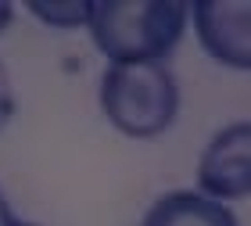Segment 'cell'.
Listing matches in <instances>:
<instances>
[{"mask_svg":"<svg viewBox=\"0 0 251 226\" xmlns=\"http://www.w3.org/2000/svg\"><path fill=\"white\" fill-rule=\"evenodd\" d=\"M11 219V208H7V201H4V194H0V226H4Z\"/></svg>","mask_w":251,"mask_h":226,"instance_id":"10","label":"cell"},{"mask_svg":"<svg viewBox=\"0 0 251 226\" xmlns=\"http://www.w3.org/2000/svg\"><path fill=\"white\" fill-rule=\"evenodd\" d=\"M198 190L212 201L251 198V122H230L198 158Z\"/></svg>","mask_w":251,"mask_h":226,"instance_id":"3","label":"cell"},{"mask_svg":"<svg viewBox=\"0 0 251 226\" xmlns=\"http://www.w3.org/2000/svg\"><path fill=\"white\" fill-rule=\"evenodd\" d=\"M187 22L190 4L183 0H97L86 29L108 65H165L183 40Z\"/></svg>","mask_w":251,"mask_h":226,"instance_id":"1","label":"cell"},{"mask_svg":"<svg viewBox=\"0 0 251 226\" xmlns=\"http://www.w3.org/2000/svg\"><path fill=\"white\" fill-rule=\"evenodd\" d=\"M100 111L129 140H154L179 115V83L162 61L108 65L100 75Z\"/></svg>","mask_w":251,"mask_h":226,"instance_id":"2","label":"cell"},{"mask_svg":"<svg viewBox=\"0 0 251 226\" xmlns=\"http://www.w3.org/2000/svg\"><path fill=\"white\" fill-rule=\"evenodd\" d=\"M11 119H15V86H11V75L0 61V133L7 129Z\"/></svg>","mask_w":251,"mask_h":226,"instance_id":"7","label":"cell"},{"mask_svg":"<svg viewBox=\"0 0 251 226\" xmlns=\"http://www.w3.org/2000/svg\"><path fill=\"white\" fill-rule=\"evenodd\" d=\"M190 22L208 58L251 72V0H198Z\"/></svg>","mask_w":251,"mask_h":226,"instance_id":"4","label":"cell"},{"mask_svg":"<svg viewBox=\"0 0 251 226\" xmlns=\"http://www.w3.org/2000/svg\"><path fill=\"white\" fill-rule=\"evenodd\" d=\"M140 226H237V216L201 190H169L147 208Z\"/></svg>","mask_w":251,"mask_h":226,"instance_id":"5","label":"cell"},{"mask_svg":"<svg viewBox=\"0 0 251 226\" xmlns=\"http://www.w3.org/2000/svg\"><path fill=\"white\" fill-rule=\"evenodd\" d=\"M4 226H40V223H29V219H18V216H15V212H11V219H7Z\"/></svg>","mask_w":251,"mask_h":226,"instance_id":"9","label":"cell"},{"mask_svg":"<svg viewBox=\"0 0 251 226\" xmlns=\"http://www.w3.org/2000/svg\"><path fill=\"white\" fill-rule=\"evenodd\" d=\"M29 11L43 22V25H50V29H79V25L90 22L94 4H90V0H61V4H50V0H29Z\"/></svg>","mask_w":251,"mask_h":226,"instance_id":"6","label":"cell"},{"mask_svg":"<svg viewBox=\"0 0 251 226\" xmlns=\"http://www.w3.org/2000/svg\"><path fill=\"white\" fill-rule=\"evenodd\" d=\"M11 22H15V7H11L7 0H0V32H7Z\"/></svg>","mask_w":251,"mask_h":226,"instance_id":"8","label":"cell"}]
</instances>
